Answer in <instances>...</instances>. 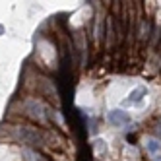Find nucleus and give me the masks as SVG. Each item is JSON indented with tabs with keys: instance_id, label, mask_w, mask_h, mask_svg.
<instances>
[{
	"instance_id": "obj_1",
	"label": "nucleus",
	"mask_w": 161,
	"mask_h": 161,
	"mask_svg": "<svg viewBox=\"0 0 161 161\" xmlns=\"http://www.w3.org/2000/svg\"><path fill=\"white\" fill-rule=\"evenodd\" d=\"M107 122L114 128H124L128 130V126L132 124V117L130 113H126L124 109H111L107 113Z\"/></svg>"
},
{
	"instance_id": "obj_2",
	"label": "nucleus",
	"mask_w": 161,
	"mask_h": 161,
	"mask_svg": "<svg viewBox=\"0 0 161 161\" xmlns=\"http://www.w3.org/2000/svg\"><path fill=\"white\" fill-rule=\"evenodd\" d=\"M146 95H147V89L144 86H138L126 93V99H122V107H140Z\"/></svg>"
},
{
	"instance_id": "obj_3",
	"label": "nucleus",
	"mask_w": 161,
	"mask_h": 161,
	"mask_svg": "<svg viewBox=\"0 0 161 161\" xmlns=\"http://www.w3.org/2000/svg\"><path fill=\"white\" fill-rule=\"evenodd\" d=\"M142 146L146 149V153L152 157L153 161H161V140L155 136H144Z\"/></svg>"
},
{
	"instance_id": "obj_4",
	"label": "nucleus",
	"mask_w": 161,
	"mask_h": 161,
	"mask_svg": "<svg viewBox=\"0 0 161 161\" xmlns=\"http://www.w3.org/2000/svg\"><path fill=\"white\" fill-rule=\"evenodd\" d=\"M93 152H95L97 157H105L109 153V146H107V142L103 140V138H97L93 142Z\"/></svg>"
}]
</instances>
